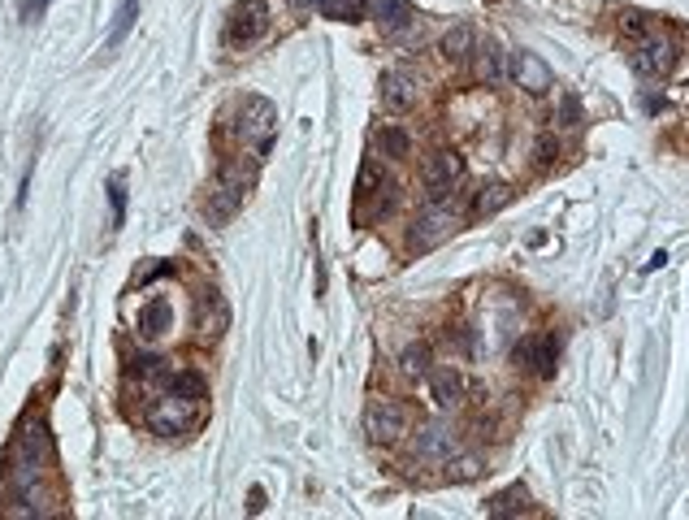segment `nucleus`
Wrapping results in <instances>:
<instances>
[{
  "label": "nucleus",
  "mask_w": 689,
  "mask_h": 520,
  "mask_svg": "<svg viewBox=\"0 0 689 520\" xmlns=\"http://www.w3.org/2000/svg\"><path fill=\"white\" fill-rule=\"evenodd\" d=\"M243 200H247L243 191L226 187V182H213V191H209V200H204V217H209V226H226V221L243 208Z\"/></svg>",
  "instance_id": "4468645a"
},
{
  "label": "nucleus",
  "mask_w": 689,
  "mask_h": 520,
  "mask_svg": "<svg viewBox=\"0 0 689 520\" xmlns=\"http://www.w3.org/2000/svg\"><path fill=\"white\" fill-rule=\"evenodd\" d=\"M425 200L430 204H442L447 196H451V187L460 178H464V157L455 152V148H438V152H430L425 157Z\"/></svg>",
  "instance_id": "423d86ee"
},
{
  "label": "nucleus",
  "mask_w": 689,
  "mask_h": 520,
  "mask_svg": "<svg viewBox=\"0 0 689 520\" xmlns=\"http://www.w3.org/2000/svg\"><path fill=\"white\" fill-rule=\"evenodd\" d=\"M508 204H512V187H508V182H494V187H486V191L473 200V213L477 217H490V213L508 208Z\"/></svg>",
  "instance_id": "5701e85b"
},
{
  "label": "nucleus",
  "mask_w": 689,
  "mask_h": 520,
  "mask_svg": "<svg viewBox=\"0 0 689 520\" xmlns=\"http://www.w3.org/2000/svg\"><path fill=\"white\" fill-rule=\"evenodd\" d=\"M170 325H174V303L170 300H148L143 303V313H139V334H143V339L157 342Z\"/></svg>",
  "instance_id": "a211bd4d"
},
{
  "label": "nucleus",
  "mask_w": 689,
  "mask_h": 520,
  "mask_svg": "<svg viewBox=\"0 0 689 520\" xmlns=\"http://www.w3.org/2000/svg\"><path fill=\"white\" fill-rule=\"evenodd\" d=\"M291 5H296V9H313L316 0H291Z\"/></svg>",
  "instance_id": "2f4dec72"
},
{
  "label": "nucleus",
  "mask_w": 689,
  "mask_h": 520,
  "mask_svg": "<svg viewBox=\"0 0 689 520\" xmlns=\"http://www.w3.org/2000/svg\"><path fill=\"white\" fill-rule=\"evenodd\" d=\"M481 468H486L481 456H460V451H455L451 460H447V481H477Z\"/></svg>",
  "instance_id": "a878e982"
},
{
  "label": "nucleus",
  "mask_w": 689,
  "mask_h": 520,
  "mask_svg": "<svg viewBox=\"0 0 689 520\" xmlns=\"http://www.w3.org/2000/svg\"><path fill=\"white\" fill-rule=\"evenodd\" d=\"M451 235H455V213H447L442 204H433L425 217L412 221V230H408V247H412V252H430V247H438V243L451 239Z\"/></svg>",
  "instance_id": "9d476101"
},
{
  "label": "nucleus",
  "mask_w": 689,
  "mask_h": 520,
  "mask_svg": "<svg viewBox=\"0 0 689 520\" xmlns=\"http://www.w3.org/2000/svg\"><path fill=\"white\" fill-rule=\"evenodd\" d=\"M235 140L252 152V160H265L277 140V109L265 96H243L235 113Z\"/></svg>",
  "instance_id": "7ed1b4c3"
},
{
  "label": "nucleus",
  "mask_w": 689,
  "mask_h": 520,
  "mask_svg": "<svg viewBox=\"0 0 689 520\" xmlns=\"http://www.w3.org/2000/svg\"><path fill=\"white\" fill-rule=\"evenodd\" d=\"M196 321H199V334H204V339H217V334L226 330V321H230V308H226V300H221L217 291H204L196 303Z\"/></svg>",
  "instance_id": "2eb2a0df"
},
{
  "label": "nucleus",
  "mask_w": 689,
  "mask_h": 520,
  "mask_svg": "<svg viewBox=\"0 0 689 520\" xmlns=\"http://www.w3.org/2000/svg\"><path fill=\"white\" fill-rule=\"evenodd\" d=\"M109 204H113V230H121L126 226V178L121 174L109 178Z\"/></svg>",
  "instance_id": "bb28decb"
},
{
  "label": "nucleus",
  "mask_w": 689,
  "mask_h": 520,
  "mask_svg": "<svg viewBox=\"0 0 689 520\" xmlns=\"http://www.w3.org/2000/svg\"><path fill=\"white\" fill-rule=\"evenodd\" d=\"M559 126H581V104L572 101V96H559V113H555Z\"/></svg>",
  "instance_id": "cd10ccee"
},
{
  "label": "nucleus",
  "mask_w": 689,
  "mask_h": 520,
  "mask_svg": "<svg viewBox=\"0 0 689 520\" xmlns=\"http://www.w3.org/2000/svg\"><path fill=\"white\" fill-rule=\"evenodd\" d=\"M629 65L642 74V79H664L672 65H676V40H672V35H659V31H650V35H642V40L633 43Z\"/></svg>",
  "instance_id": "39448f33"
},
{
  "label": "nucleus",
  "mask_w": 689,
  "mask_h": 520,
  "mask_svg": "<svg viewBox=\"0 0 689 520\" xmlns=\"http://www.w3.org/2000/svg\"><path fill=\"white\" fill-rule=\"evenodd\" d=\"M399 369H403L408 378H425V373H430V347H425V342H412V347H403V356H399Z\"/></svg>",
  "instance_id": "393cba45"
},
{
  "label": "nucleus",
  "mask_w": 689,
  "mask_h": 520,
  "mask_svg": "<svg viewBox=\"0 0 689 520\" xmlns=\"http://www.w3.org/2000/svg\"><path fill=\"white\" fill-rule=\"evenodd\" d=\"M135 18H139V0H121V5H118V18H113V31H109V40H104V48H109V53L126 43V35H131Z\"/></svg>",
  "instance_id": "4be33fe9"
},
{
  "label": "nucleus",
  "mask_w": 689,
  "mask_h": 520,
  "mask_svg": "<svg viewBox=\"0 0 689 520\" xmlns=\"http://www.w3.org/2000/svg\"><path fill=\"white\" fill-rule=\"evenodd\" d=\"M512 361L520 364V369H533L538 378H551L555 373V339H547V334H538V339H520L512 347Z\"/></svg>",
  "instance_id": "9b49d317"
},
{
  "label": "nucleus",
  "mask_w": 689,
  "mask_h": 520,
  "mask_svg": "<svg viewBox=\"0 0 689 520\" xmlns=\"http://www.w3.org/2000/svg\"><path fill=\"white\" fill-rule=\"evenodd\" d=\"M44 14H48V0H22L18 5V18L31 26V22H40Z\"/></svg>",
  "instance_id": "c85d7f7f"
},
{
  "label": "nucleus",
  "mask_w": 689,
  "mask_h": 520,
  "mask_svg": "<svg viewBox=\"0 0 689 520\" xmlns=\"http://www.w3.org/2000/svg\"><path fill=\"white\" fill-rule=\"evenodd\" d=\"M48 464H53V434H48L44 420H26L18 429V438H14V451H9V499H14V507L35 499V486H40ZM14 507H5V512H14Z\"/></svg>",
  "instance_id": "f03ea898"
},
{
  "label": "nucleus",
  "mask_w": 689,
  "mask_h": 520,
  "mask_svg": "<svg viewBox=\"0 0 689 520\" xmlns=\"http://www.w3.org/2000/svg\"><path fill=\"white\" fill-rule=\"evenodd\" d=\"M377 148H382V157L408 160L412 157V135H408L403 126H382V130H377Z\"/></svg>",
  "instance_id": "412c9836"
},
{
  "label": "nucleus",
  "mask_w": 689,
  "mask_h": 520,
  "mask_svg": "<svg viewBox=\"0 0 689 520\" xmlns=\"http://www.w3.org/2000/svg\"><path fill=\"white\" fill-rule=\"evenodd\" d=\"M364 434L374 442H399L403 434H412V408L399 400H377L369 403V412H364Z\"/></svg>",
  "instance_id": "20e7f679"
},
{
  "label": "nucleus",
  "mask_w": 689,
  "mask_h": 520,
  "mask_svg": "<svg viewBox=\"0 0 689 520\" xmlns=\"http://www.w3.org/2000/svg\"><path fill=\"white\" fill-rule=\"evenodd\" d=\"M512 79L525 87V91H533V96H542L547 87L555 82V74H551V65L538 57V53H512Z\"/></svg>",
  "instance_id": "f8f14e48"
},
{
  "label": "nucleus",
  "mask_w": 689,
  "mask_h": 520,
  "mask_svg": "<svg viewBox=\"0 0 689 520\" xmlns=\"http://www.w3.org/2000/svg\"><path fill=\"white\" fill-rule=\"evenodd\" d=\"M460 451V434H455L447 420H433V425H421L412 438V456L416 460H433V464H447Z\"/></svg>",
  "instance_id": "6e6552de"
},
{
  "label": "nucleus",
  "mask_w": 689,
  "mask_h": 520,
  "mask_svg": "<svg viewBox=\"0 0 689 520\" xmlns=\"http://www.w3.org/2000/svg\"><path fill=\"white\" fill-rule=\"evenodd\" d=\"M473 74L481 87H503L512 79V53L499 40H486L473 48Z\"/></svg>",
  "instance_id": "1a4fd4ad"
},
{
  "label": "nucleus",
  "mask_w": 689,
  "mask_h": 520,
  "mask_svg": "<svg viewBox=\"0 0 689 520\" xmlns=\"http://www.w3.org/2000/svg\"><path fill=\"white\" fill-rule=\"evenodd\" d=\"M473 48H477V31L469 26V22H455L451 31L442 35V43H438V53L451 61V65H460V61H469L473 57Z\"/></svg>",
  "instance_id": "6ab92c4d"
},
{
  "label": "nucleus",
  "mask_w": 689,
  "mask_h": 520,
  "mask_svg": "<svg viewBox=\"0 0 689 520\" xmlns=\"http://www.w3.org/2000/svg\"><path fill=\"white\" fill-rule=\"evenodd\" d=\"M316 9L335 22H360L364 18V0H316Z\"/></svg>",
  "instance_id": "b1692460"
},
{
  "label": "nucleus",
  "mask_w": 689,
  "mask_h": 520,
  "mask_svg": "<svg viewBox=\"0 0 689 520\" xmlns=\"http://www.w3.org/2000/svg\"><path fill=\"white\" fill-rule=\"evenodd\" d=\"M199 408H204V378L199 373H165V381L157 386V395L148 403V429L160 438H182L199 425Z\"/></svg>",
  "instance_id": "f257e3e1"
},
{
  "label": "nucleus",
  "mask_w": 689,
  "mask_h": 520,
  "mask_svg": "<svg viewBox=\"0 0 689 520\" xmlns=\"http://www.w3.org/2000/svg\"><path fill=\"white\" fill-rule=\"evenodd\" d=\"M265 31H269L265 0H243V5H235V14L226 18V48H247V43H257Z\"/></svg>",
  "instance_id": "0eeeda50"
},
{
  "label": "nucleus",
  "mask_w": 689,
  "mask_h": 520,
  "mask_svg": "<svg viewBox=\"0 0 689 520\" xmlns=\"http://www.w3.org/2000/svg\"><path fill=\"white\" fill-rule=\"evenodd\" d=\"M412 5L408 0H374V22L382 26V35H399L412 26Z\"/></svg>",
  "instance_id": "f3484780"
},
{
  "label": "nucleus",
  "mask_w": 689,
  "mask_h": 520,
  "mask_svg": "<svg viewBox=\"0 0 689 520\" xmlns=\"http://www.w3.org/2000/svg\"><path fill=\"white\" fill-rule=\"evenodd\" d=\"M247 512H265V490H252V499H247Z\"/></svg>",
  "instance_id": "7c9ffc66"
},
{
  "label": "nucleus",
  "mask_w": 689,
  "mask_h": 520,
  "mask_svg": "<svg viewBox=\"0 0 689 520\" xmlns=\"http://www.w3.org/2000/svg\"><path fill=\"white\" fill-rule=\"evenodd\" d=\"M416 104V82L408 74H399L391 70L386 79H382V109H391V113H408Z\"/></svg>",
  "instance_id": "dca6fc26"
},
{
  "label": "nucleus",
  "mask_w": 689,
  "mask_h": 520,
  "mask_svg": "<svg viewBox=\"0 0 689 520\" xmlns=\"http://www.w3.org/2000/svg\"><path fill=\"white\" fill-rule=\"evenodd\" d=\"M555 157H559V143H555L551 135H542V140H538V165H555Z\"/></svg>",
  "instance_id": "c756f323"
},
{
  "label": "nucleus",
  "mask_w": 689,
  "mask_h": 520,
  "mask_svg": "<svg viewBox=\"0 0 689 520\" xmlns=\"http://www.w3.org/2000/svg\"><path fill=\"white\" fill-rule=\"evenodd\" d=\"M430 378V400L442 408V412H451V408H460V400H464V390H469V381H464V373L460 369H430L425 373Z\"/></svg>",
  "instance_id": "ddd939ff"
},
{
  "label": "nucleus",
  "mask_w": 689,
  "mask_h": 520,
  "mask_svg": "<svg viewBox=\"0 0 689 520\" xmlns=\"http://www.w3.org/2000/svg\"><path fill=\"white\" fill-rule=\"evenodd\" d=\"M486 512H490L494 520L525 516V512H529V495H525V486H508L503 495H494V499L486 503Z\"/></svg>",
  "instance_id": "aec40b11"
}]
</instances>
